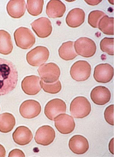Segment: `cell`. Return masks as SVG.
<instances>
[{
    "label": "cell",
    "mask_w": 114,
    "mask_h": 157,
    "mask_svg": "<svg viewBox=\"0 0 114 157\" xmlns=\"http://www.w3.org/2000/svg\"><path fill=\"white\" fill-rule=\"evenodd\" d=\"M18 72L13 63L0 58V96L8 94L17 86Z\"/></svg>",
    "instance_id": "obj_1"
},
{
    "label": "cell",
    "mask_w": 114,
    "mask_h": 157,
    "mask_svg": "<svg viewBox=\"0 0 114 157\" xmlns=\"http://www.w3.org/2000/svg\"><path fill=\"white\" fill-rule=\"evenodd\" d=\"M70 111L74 118L82 119L88 116L91 111L90 101L84 97L79 96L72 101Z\"/></svg>",
    "instance_id": "obj_2"
},
{
    "label": "cell",
    "mask_w": 114,
    "mask_h": 157,
    "mask_svg": "<svg viewBox=\"0 0 114 157\" xmlns=\"http://www.w3.org/2000/svg\"><path fill=\"white\" fill-rule=\"evenodd\" d=\"M14 36L16 45L22 49H30L35 43L34 34L27 28H19L14 32Z\"/></svg>",
    "instance_id": "obj_3"
},
{
    "label": "cell",
    "mask_w": 114,
    "mask_h": 157,
    "mask_svg": "<svg viewBox=\"0 0 114 157\" xmlns=\"http://www.w3.org/2000/svg\"><path fill=\"white\" fill-rule=\"evenodd\" d=\"M38 71L42 80L46 83H53L57 81L61 75L59 67L53 63L42 64L38 68Z\"/></svg>",
    "instance_id": "obj_4"
},
{
    "label": "cell",
    "mask_w": 114,
    "mask_h": 157,
    "mask_svg": "<svg viewBox=\"0 0 114 157\" xmlns=\"http://www.w3.org/2000/svg\"><path fill=\"white\" fill-rule=\"evenodd\" d=\"M49 56V51L46 47L39 46L28 53L26 60L30 65L38 67L46 62Z\"/></svg>",
    "instance_id": "obj_5"
},
{
    "label": "cell",
    "mask_w": 114,
    "mask_h": 157,
    "mask_svg": "<svg viewBox=\"0 0 114 157\" xmlns=\"http://www.w3.org/2000/svg\"><path fill=\"white\" fill-rule=\"evenodd\" d=\"M91 71V67L89 63L80 60L72 66L70 74L73 80L78 82H83L90 78Z\"/></svg>",
    "instance_id": "obj_6"
},
{
    "label": "cell",
    "mask_w": 114,
    "mask_h": 157,
    "mask_svg": "<svg viewBox=\"0 0 114 157\" xmlns=\"http://www.w3.org/2000/svg\"><path fill=\"white\" fill-rule=\"evenodd\" d=\"M74 46L76 53L86 58L93 57L95 54L97 49L94 42L86 37L79 38L75 42Z\"/></svg>",
    "instance_id": "obj_7"
},
{
    "label": "cell",
    "mask_w": 114,
    "mask_h": 157,
    "mask_svg": "<svg viewBox=\"0 0 114 157\" xmlns=\"http://www.w3.org/2000/svg\"><path fill=\"white\" fill-rule=\"evenodd\" d=\"M66 110V104L64 101L61 99H55L51 100L46 104L44 113L47 118L51 121H54L57 116L65 113Z\"/></svg>",
    "instance_id": "obj_8"
},
{
    "label": "cell",
    "mask_w": 114,
    "mask_h": 157,
    "mask_svg": "<svg viewBox=\"0 0 114 157\" xmlns=\"http://www.w3.org/2000/svg\"><path fill=\"white\" fill-rule=\"evenodd\" d=\"M55 125L57 130L62 134H70L74 131L75 124L73 117L68 114H62L55 118Z\"/></svg>",
    "instance_id": "obj_9"
},
{
    "label": "cell",
    "mask_w": 114,
    "mask_h": 157,
    "mask_svg": "<svg viewBox=\"0 0 114 157\" xmlns=\"http://www.w3.org/2000/svg\"><path fill=\"white\" fill-rule=\"evenodd\" d=\"M42 111L40 104L34 100H28L22 103L20 112L23 118L31 119L38 117Z\"/></svg>",
    "instance_id": "obj_10"
},
{
    "label": "cell",
    "mask_w": 114,
    "mask_h": 157,
    "mask_svg": "<svg viewBox=\"0 0 114 157\" xmlns=\"http://www.w3.org/2000/svg\"><path fill=\"white\" fill-rule=\"evenodd\" d=\"M55 138L54 129L50 126L44 125L38 129L35 140L38 144L47 146L53 142Z\"/></svg>",
    "instance_id": "obj_11"
},
{
    "label": "cell",
    "mask_w": 114,
    "mask_h": 157,
    "mask_svg": "<svg viewBox=\"0 0 114 157\" xmlns=\"http://www.w3.org/2000/svg\"><path fill=\"white\" fill-rule=\"evenodd\" d=\"M114 68L108 63L101 64L96 66L94 72V78L98 83L109 82L113 78Z\"/></svg>",
    "instance_id": "obj_12"
},
{
    "label": "cell",
    "mask_w": 114,
    "mask_h": 157,
    "mask_svg": "<svg viewBox=\"0 0 114 157\" xmlns=\"http://www.w3.org/2000/svg\"><path fill=\"white\" fill-rule=\"evenodd\" d=\"M32 29L36 35L40 38L48 37L52 33V23L49 19L42 17L37 19L31 24Z\"/></svg>",
    "instance_id": "obj_13"
},
{
    "label": "cell",
    "mask_w": 114,
    "mask_h": 157,
    "mask_svg": "<svg viewBox=\"0 0 114 157\" xmlns=\"http://www.w3.org/2000/svg\"><path fill=\"white\" fill-rule=\"evenodd\" d=\"M41 80L36 75L25 77L21 83V87L26 94L33 95L37 94L42 90Z\"/></svg>",
    "instance_id": "obj_14"
},
{
    "label": "cell",
    "mask_w": 114,
    "mask_h": 157,
    "mask_svg": "<svg viewBox=\"0 0 114 157\" xmlns=\"http://www.w3.org/2000/svg\"><path fill=\"white\" fill-rule=\"evenodd\" d=\"M68 146L73 153L83 155L88 150L90 146L88 140L81 135H75L70 139Z\"/></svg>",
    "instance_id": "obj_15"
},
{
    "label": "cell",
    "mask_w": 114,
    "mask_h": 157,
    "mask_svg": "<svg viewBox=\"0 0 114 157\" xmlns=\"http://www.w3.org/2000/svg\"><path fill=\"white\" fill-rule=\"evenodd\" d=\"M90 98L96 105H104L110 101L111 93L108 89L105 86H97L92 90Z\"/></svg>",
    "instance_id": "obj_16"
},
{
    "label": "cell",
    "mask_w": 114,
    "mask_h": 157,
    "mask_svg": "<svg viewBox=\"0 0 114 157\" xmlns=\"http://www.w3.org/2000/svg\"><path fill=\"white\" fill-rule=\"evenodd\" d=\"M14 142L20 146H25L30 143L33 138V135L28 128L20 126L17 128L13 134Z\"/></svg>",
    "instance_id": "obj_17"
},
{
    "label": "cell",
    "mask_w": 114,
    "mask_h": 157,
    "mask_svg": "<svg viewBox=\"0 0 114 157\" xmlns=\"http://www.w3.org/2000/svg\"><path fill=\"white\" fill-rule=\"evenodd\" d=\"M25 1L24 0H11L7 5L9 15L14 18H20L24 15L26 10Z\"/></svg>",
    "instance_id": "obj_18"
},
{
    "label": "cell",
    "mask_w": 114,
    "mask_h": 157,
    "mask_svg": "<svg viewBox=\"0 0 114 157\" xmlns=\"http://www.w3.org/2000/svg\"><path fill=\"white\" fill-rule=\"evenodd\" d=\"M66 9L65 6L62 1L52 0L47 5L46 12L47 15L50 18H59L64 16Z\"/></svg>",
    "instance_id": "obj_19"
},
{
    "label": "cell",
    "mask_w": 114,
    "mask_h": 157,
    "mask_svg": "<svg viewBox=\"0 0 114 157\" xmlns=\"http://www.w3.org/2000/svg\"><path fill=\"white\" fill-rule=\"evenodd\" d=\"M85 13L80 8H74L68 13L66 18V22L69 27L75 28L84 23Z\"/></svg>",
    "instance_id": "obj_20"
},
{
    "label": "cell",
    "mask_w": 114,
    "mask_h": 157,
    "mask_svg": "<svg viewBox=\"0 0 114 157\" xmlns=\"http://www.w3.org/2000/svg\"><path fill=\"white\" fill-rule=\"evenodd\" d=\"M58 54L61 58L65 61L73 60L78 56L74 49V42L71 41L62 44L58 49Z\"/></svg>",
    "instance_id": "obj_21"
},
{
    "label": "cell",
    "mask_w": 114,
    "mask_h": 157,
    "mask_svg": "<svg viewBox=\"0 0 114 157\" xmlns=\"http://www.w3.org/2000/svg\"><path fill=\"white\" fill-rule=\"evenodd\" d=\"M13 45L11 35L4 30H0V53L9 55L12 52Z\"/></svg>",
    "instance_id": "obj_22"
},
{
    "label": "cell",
    "mask_w": 114,
    "mask_h": 157,
    "mask_svg": "<svg viewBox=\"0 0 114 157\" xmlns=\"http://www.w3.org/2000/svg\"><path fill=\"white\" fill-rule=\"evenodd\" d=\"M16 124L15 117L12 114L5 113L0 114V132H9L13 130Z\"/></svg>",
    "instance_id": "obj_23"
},
{
    "label": "cell",
    "mask_w": 114,
    "mask_h": 157,
    "mask_svg": "<svg viewBox=\"0 0 114 157\" xmlns=\"http://www.w3.org/2000/svg\"><path fill=\"white\" fill-rule=\"evenodd\" d=\"M98 28L107 35H114V17L106 15L99 21Z\"/></svg>",
    "instance_id": "obj_24"
},
{
    "label": "cell",
    "mask_w": 114,
    "mask_h": 157,
    "mask_svg": "<svg viewBox=\"0 0 114 157\" xmlns=\"http://www.w3.org/2000/svg\"><path fill=\"white\" fill-rule=\"evenodd\" d=\"M43 0H28L27 9L29 14L34 17L40 15L43 11Z\"/></svg>",
    "instance_id": "obj_25"
},
{
    "label": "cell",
    "mask_w": 114,
    "mask_h": 157,
    "mask_svg": "<svg viewBox=\"0 0 114 157\" xmlns=\"http://www.w3.org/2000/svg\"><path fill=\"white\" fill-rule=\"evenodd\" d=\"M41 85L44 92L53 94L59 93L62 88V85L59 80L53 83H46L41 80Z\"/></svg>",
    "instance_id": "obj_26"
},
{
    "label": "cell",
    "mask_w": 114,
    "mask_h": 157,
    "mask_svg": "<svg viewBox=\"0 0 114 157\" xmlns=\"http://www.w3.org/2000/svg\"><path fill=\"white\" fill-rule=\"evenodd\" d=\"M106 15V14L102 11H99V10L92 11L89 14L88 18L89 24L92 27L94 28H97L99 21L102 17Z\"/></svg>",
    "instance_id": "obj_27"
},
{
    "label": "cell",
    "mask_w": 114,
    "mask_h": 157,
    "mask_svg": "<svg viewBox=\"0 0 114 157\" xmlns=\"http://www.w3.org/2000/svg\"><path fill=\"white\" fill-rule=\"evenodd\" d=\"M114 38L105 37L100 42L101 49L111 56L114 55Z\"/></svg>",
    "instance_id": "obj_28"
},
{
    "label": "cell",
    "mask_w": 114,
    "mask_h": 157,
    "mask_svg": "<svg viewBox=\"0 0 114 157\" xmlns=\"http://www.w3.org/2000/svg\"><path fill=\"white\" fill-rule=\"evenodd\" d=\"M104 116L105 120L111 125H114V105H111L105 109Z\"/></svg>",
    "instance_id": "obj_29"
},
{
    "label": "cell",
    "mask_w": 114,
    "mask_h": 157,
    "mask_svg": "<svg viewBox=\"0 0 114 157\" xmlns=\"http://www.w3.org/2000/svg\"><path fill=\"white\" fill-rule=\"evenodd\" d=\"M8 157H25V155L21 150L15 149L10 152Z\"/></svg>",
    "instance_id": "obj_30"
},
{
    "label": "cell",
    "mask_w": 114,
    "mask_h": 157,
    "mask_svg": "<svg viewBox=\"0 0 114 157\" xmlns=\"http://www.w3.org/2000/svg\"><path fill=\"white\" fill-rule=\"evenodd\" d=\"M89 5L91 6H95L97 5L99 3H100L102 1H85Z\"/></svg>",
    "instance_id": "obj_31"
},
{
    "label": "cell",
    "mask_w": 114,
    "mask_h": 157,
    "mask_svg": "<svg viewBox=\"0 0 114 157\" xmlns=\"http://www.w3.org/2000/svg\"><path fill=\"white\" fill-rule=\"evenodd\" d=\"M109 149L111 153L114 155V138L111 140L109 144Z\"/></svg>",
    "instance_id": "obj_32"
},
{
    "label": "cell",
    "mask_w": 114,
    "mask_h": 157,
    "mask_svg": "<svg viewBox=\"0 0 114 157\" xmlns=\"http://www.w3.org/2000/svg\"><path fill=\"white\" fill-rule=\"evenodd\" d=\"M6 151L5 148L2 145L0 144V157H5Z\"/></svg>",
    "instance_id": "obj_33"
}]
</instances>
